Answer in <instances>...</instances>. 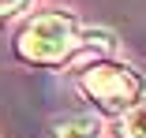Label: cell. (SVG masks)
<instances>
[{"label": "cell", "mask_w": 146, "mask_h": 138, "mask_svg": "<svg viewBox=\"0 0 146 138\" xmlns=\"http://www.w3.org/2000/svg\"><path fill=\"white\" fill-rule=\"evenodd\" d=\"M19 56L30 64H56L64 60L71 49H79V22L64 11H45L34 15L30 22L19 30Z\"/></svg>", "instance_id": "cell-1"}, {"label": "cell", "mask_w": 146, "mask_h": 138, "mask_svg": "<svg viewBox=\"0 0 146 138\" xmlns=\"http://www.w3.org/2000/svg\"><path fill=\"white\" fill-rule=\"evenodd\" d=\"M82 93L109 112H127L139 104V75L124 64H90L82 71Z\"/></svg>", "instance_id": "cell-2"}, {"label": "cell", "mask_w": 146, "mask_h": 138, "mask_svg": "<svg viewBox=\"0 0 146 138\" xmlns=\"http://www.w3.org/2000/svg\"><path fill=\"white\" fill-rule=\"evenodd\" d=\"M56 138H101V120L94 112H79V116H68L56 127Z\"/></svg>", "instance_id": "cell-3"}, {"label": "cell", "mask_w": 146, "mask_h": 138, "mask_svg": "<svg viewBox=\"0 0 146 138\" xmlns=\"http://www.w3.org/2000/svg\"><path fill=\"white\" fill-rule=\"evenodd\" d=\"M120 138H142V101L120 112Z\"/></svg>", "instance_id": "cell-4"}, {"label": "cell", "mask_w": 146, "mask_h": 138, "mask_svg": "<svg viewBox=\"0 0 146 138\" xmlns=\"http://www.w3.org/2000/svg\"><path fill=\"white\" fill-rule=\"evenodd\" d=\"M79 45H98V49H112V34L109 30H82Z\"/></svg>", "instance_id": "cell-5"}, {"label": "cell", "mask_w": 146, "mask_h": 138, "mask_svg": "<svg viewBox=\"0 0 146 138\" xmlns=\"http://www.w3.org/2000/svg\"><path fill=\"white\" fill-rule=\"evenodd\" d=\"M30 0H0V15H11V11H19V8H26Z\"/></svg>", "instance_id": "cell-6"}]
</instances>
